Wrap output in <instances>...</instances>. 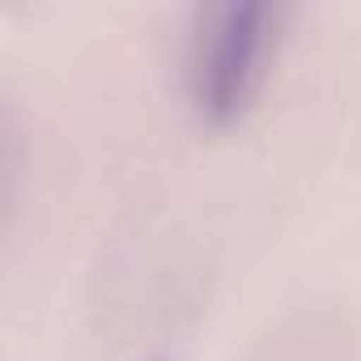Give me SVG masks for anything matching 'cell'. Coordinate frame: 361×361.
I'll return each instance as SVG.
<instances>
[{
	"mask_svg": "<svg viewBox=\"0 0 361 361\" xmlns=\"http://www.w3.org/2000/svg\"><path fill=\"white\" fill-rule=\"evenodd\" d=\"M276 13L268 5H213L200 13L188 56V94L209 123H230L247 111L264 81Z\"/></svg>",
	"mask_w": 361,
	"mask_h": 361,
	"instance_id": "cell-1",
	"label": "cell"
}]
</instances>
